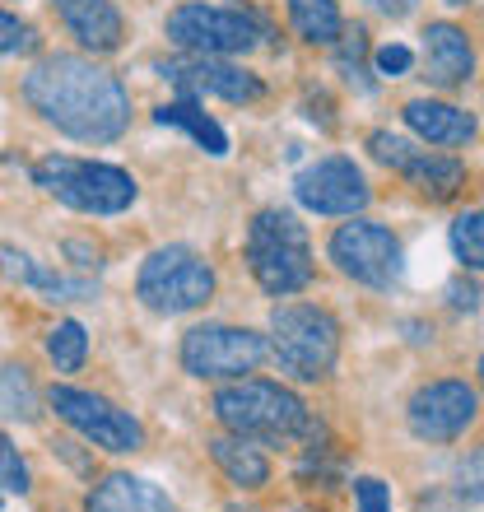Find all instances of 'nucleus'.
I'll return each instance as SVG.
<instances>
[{
  "label": "nucleus",
  "instance_id": "nucleus-29",
  "mask_svg": "<svg viewBox=\"0 0 484 512\" xmlns=\"http://www.w3.org/2000/svg\"><path fill=\"white\" fill-rule=\"evenodd\" d=\"M354 503H359V512H391V489L377 475H363V480H354Z\"/></svg>",
  "mask_w": 484,
  "mask_h": 512
},
{
  "label": "nucleus",
  "instance_id": "nucleus-16",
  "mask_svg": "<svg viewBox=\"0 0 484 512\" xmlns=\"http://www.w3.org/2000/svg\"><path fill=\"white\" fill-rule=\"evenodd\" d=\"M56 14H61V24L84 42V47H94V52H112L121 42V10L112 0H52Z\"/></svg>",
  "mask_w": 484,
  "mask_h": 512
},
{
  "label": "nucleus",
  "instance_id": "nucleus-33",
  "mask_svg": "<svg viewBox=\"0 0 484 512\" xmlns=\"http://www.w3.org/2000/svg\"><path fill=\"white\" fill-rule=\"evenodd\" d=\"M0 508H5V499H0Z\"/></svg>",
  "mask_w": 484,
  "mask_h": 512
},
{
  "label": "nucleus",
  "instance_id": "nucleus-27",
  "mask_svg": "<svg viewBox=\"0 0 484 512\" xmlns=\"http://www.w3.org/2000/svg\"><path fill=\"white\" fill-rule=\"evenodd\" d=\"M33 47H38V33L24 19L0 10V56H19V52H33Z\"/></svg>",
  "mask_w": 484,
  "mask_h": 512
},
{
  "label": "nucleus",
  "instance_id": "nucleus-21",
  "mask_svg": "<svg viewBox=\"0 0 484 512\" xmlns=\"http://www.w3.org/2000/svg\"><path fill=\"white\" fill-rule=\"evenodd\" d=\"M210 457H215L219 471L242 489H261L270 480V461L261 457L256 447H247V438H215V443H210Z\"/></svg>",
  "mask_w": 484,
  "mask_h": 512
},
{
  "label": "nucleus",
  "instance_id": "nucleus-20",
  "mask_svg": "<svg viewBox=\"0 0 484 512\" xmlns=\"http://www.w3.org/2000/svg\"><path fill=\"white\" fill-rule=\"evenodd\" d=\"M0 275L14 280V284L38 289V294H47L52 303H66V298L84 294V284H70V280H61V275H52V270H42L33 256L19 252V247H10V243H0Z\"/></svg>",
  "mask_w": 484,
  "mask_h": 512
},
{
  "label": "nucleus",
  "instance_id": "nucleus-24",
  "mask_svg": "<svg viewBox=\"0 0 484 512\" xmlns=\"http://www.w3.org/2000/svg\"><path fill=\"white\" fill-rule=\"evenodd\" d=\"M47 359L56 364V373H80L84 359H89V336H84L80 322H61L47 336Z\"/></svg>",
  "mask_w": 484,
  "mask_h": 512
},
{
  "label": "nucleus",
  "instance_id": "nucleus-10",
  "mask_svg": "<svg viewBox=\"0 0 484 512\" xmlns=\"http://www.w3.org/2000/svg\"><path fill=\"white\" fill-rule=\"evenodd\" d=\"M331 261L368 289H387L401 280V243L391 238V229L368 224V219L340 224L331 238Z\"/></svg>",
  "mask_w": 484,
  "mask_h": 512
},
{
  "label": "nucleus",
  "instance_id": "nucleus-22",
  "mask_svg": "<svg viewBox=\"0 0 484 512\" xmlns=\"http://www.w3.org/2000/svg\"><path fill=\"white\" fill-rule=\"evenodd\" d=\"M289 19L308 42H336L345 33L336 0H289Z\"/></svg>",
  "mask_w": 484,
  "mask_h": 512
},
{
  "label": "nucleus",
  "instance_id": "nucleus-9",
  "mask_svg": "<svg viewBox=\"0 0 484 512\" xmlns=\"http://www.w3.org/2000/svg\"><path fill=\"white\" fill-rule=\"evenodd\" d=\"M52 410L66 419L75 433H84L94 447H103V452H140V443H145L140 419L117 410V405L94 396V391L52 387Z\"/></svg>",
  "mask_w": 484,
  "mask_h": 512
},
{
  "label": "nucleus",
  "instance_id": "nucleus-30",
  "mask_svg": "<svg viewBox=\"0 0 484 512\" xmlns=\"http://www.w3.org/2000/svg\"><path fill=\"white\" fill-rule=\"evenodd\" d=\"M410 66H415V52H410V47H401V42L377 47V70H382V75H405Z\"/></svg>",
  "mask_w": 484,
  "mask_h": 512
},
{
  "label": "nucleus",
  "instance_id": "nucleus-13",
  "mask_svg": "<svg viewBox=\"0 0 484 512\" xmlns=\"http://www.w3.org/2000/svg\"><path fill=\"white\" fill-rule=\"evenodd\" d=\"M410 433L429 443H452L475 419V391L466 382H429L410 396Z\"/></svg>",
  "mask_w": 484,
  "mask_h": 512
},
{
  "label": "nucleus",
  "instance_id": "nucleus-31",
  "mask_svg": "<svg viewBox=\"0 0 484 512\" xmlns=\"http://www.w3.org/2000/svg\"><path fill=\"white\" fill-rule=\"evenodd\" d=\"M373 10H382V14H391V19H405V14L415 10V0H368Z\"/></svg>",
  "mask_w": 484,
  "mask_h": 512
},
{
  "label": "nucleus",
  "instance_id": "nucleus-2",
  "mask_svg": "<svg viewBox=\"0 0 484 512\" xmlns=\"http://www.w3.org/2000/svg\"><path fill=\"white\" fill-rule=\"evenodd\" d=\"M215 415L233 438H256V443H294L312 429L308 405L289 387L261 378H242L215 396Z\"/></svg>",
  "mask_w": 484,
  "mask_h": 512
},
{
  "label": "nucleus",
  "instance_id": "nucleus-18",
  "mask_svg": "<svg viewBox=\"0 0 484 512\" xmlns=\"http://www.w3.org/2000/svg\"><path fill=\"white\" fill-rule=\"evenodd\" d=\"M405 126H410L419 140H429V145H466V140H475L471 112L452 108V103H429V98L405 103Z\"/></svg>",
  "mask_w": 484,
  "mask_h": 512
},
{
  "label": "nucleus",
  "instance_id": "nucleus-8",
  "mask_svg": "<svg viewBox=\"0 0 484 512\" xmlns=\"http://www.w3.org/2000/svg\"><path fill=\"white\" fill-rule=\"evenodd\" d=\"M266 359V340L247 326H196L182 340V368L191 378H242Z\"/></svg>",
  "mask_w": 484,
  "mask_h": 512
},
{
  "label": "nucleus",
  "instance_id": "nucleus-15",
  "mask_svg": "<svg viewBox=\"0 0 484 512\" xmlns=\"http://www.w3.org/2000/svg\"><path fill=\"white\" fill-rule=\"evenodd\" d=\"M424 70H429V84H438V89L466 84L475 70L471 38L457 24H429L424 28Z\"/></svg>",
  "mask_w": 484,
  "mask_h": 512
},
{
  "label": "nucleus",
  "instance_id": "nucleus-5",
  "mask_svg": "<svg viewBox=\"0 0 484 512\" xmlns=\"http://www.w3.org/2000/svg\"><path fill=\"white\" fill-rule=\"evenodd\" d=\"M270 350L280 368L298 382H317L336 368L340 354V326L326 308L312 303H280L270 312Z\"/></svg>",
  "mask_w": 484,
  "mask_h": 512
},
{
  "label": "nucleus",
  "instance_id": "nucleus-3",
  "mask_svg": "<svg viewBox=\"0 0 484 512\" xmlns=\"http://www.w3.org/2000/svg\"><path fill=\"white\" fill-rule=\"evenodd\" d=\"M247 266H252L256 284L266 294H275V298L298 294L312 280V247H308V229L298 224V215H289V210H261L247 224Z\"/></svg>",
  "mask_w": 484,
  "mask_h": 512
},
{
  "label": "nucleus",
  "instance_id": "nucleus-4",
  "mask_svg": "<svg viewBox=\"0 0 484 512\" xmlns=\"http://www.w3.org/2000/svg\"><path fill=\"white\" fill-rule=\"evenodd\" d=\"M33 182L80 215H121L135 205V177L126 168H112V163L52 154V159H38Z\"/></svg>",
  "mask_w": 484,
  "mask_h": 512
},
{
  "label": "nucleus",
  "instance_id": "nucleus-23",
  "mask_svg": "<svg viewBox=\"0 0 484 512\" xmlns=\"http://www.w3.org/2000/svg\"><path fill=\"white\" fill-rule=\"evenodd\" d=\"M0 415L5 419H38V391L28 382V368H0Z\"/></svg>",
  "mask_w": 484,
  "mask_h": 512
},
{
  "label": "nucleus",
  "instance_id": "nucleus-28",
  "mask_svg": "<svg viewBox=\"0 0 484 512\" xmlns=\"http://www.w3.org/2000/svg\"><path fill=\"white\" fill-rule=\"evenodd\" d=\"M457 494H461V499H471V503H484V447L461 461V471H457Z\"/></svg>",
  "mask_w": 484,
  "mask_h": 512
},
{
  "label": "nucleus",
  "instance_id": "nucleus-19",
  "mask_svg": "<svg viewBox=\"0 0 484 512\" xmlns=\"http://www.w3.org/2000/svg\"><path fill=\"white\" fill-rule=\"evenodd\" d=\"M154 122L187 131L191 140H196L205 154H215V159H224V154H229V135H224V126H219L215 117L201 108V103H191V98H182V103H163V108L154 112Z\"/></svg>",
  "mask_w": 484,
  "mask_h": 512
},
{
  "label": "nucleus",
  "instance_id": "nucleus-1",
  "mask_svg": "<svg viewBox=\"0 0 484 512\" xmlns=\"http://www.w3.org/2000/svg\"><path fill=\"white\" fill-rule=\"evenodd\" d=\"M24 98L47 126L84 145H108L131 126V98L121 80L84 56H42L24 75Z\"/></svg>",
  "mask_w": 484,
  "mask_h": 512
},
{
  "label": "nucleus",
  "instance_id": "nucleus-32",
  "mask_svg": "<svg viewBox=\"0 0 484 512\" xmlns=\"http://www.w3.org/2000/svg\"><path fill=\"white\" fill-rule=\"evenodd\" d=\"M480 382H484V354H480Z\"/></svg>",
  "mask_w": 484,
  "mask_h": 512
},
{
  "label": "nucleus",
  "instance_id": "nucleus-11",
  "mask_svg": "<svg viewBox=\"0 0 484 512\" xmlns=\"http://www.w3.org/2000/svg\"><path fill=\"white\" fill-rule=\"evenodd\" d=\"M294 196L312 215H359L373 191H368L363 173L354 168V159L336 154V159H317L312 168H303L294 182Z\"/></svg>",
  "mask_w": 484,
  "mask_h": 512
},
{
  "label": "nucleus",
  "instance_id": "nucleus-17",
  "mask_svg": "<svg viewBox=\"0 0 484 512\" xmlns=\"http://www.w3.org/2000/svg\"><path fill=\"white\" fill-rule=\"evenodd\" d=\"M84 512H177V508L154 480H140V475H108L103 485H94Z\"/></svg>",
  "mask_w": 484,
  "mask_h": 512
},
{
  "label": "nucleus",
  "instance_id": "nucleus-25",
  "mask_svg": "<svg viewBox=\"0 0 484 512\" xmlns=\"http://www.w3.org/2000/svg\"><path fill=\"white\" fill-rule=\"evenodd\" d=\"M452 252L471 270H484V210L457 215V224H452Z\"/></svg>",
  "mask_w": 484,
  "mask_h": 512
},
{
  "label": "nucleus",
  "instance_id": "nucleus-26",
  "mask_svg": "<svg viewBox=\"0 0 484 512\" xmlns=\"http://www.w3.org/2000/svg\"><path fill=\"white\" fill-rule=\"evenodd\" d=\"M0 489H10V494H28V466L19 457V447L0 433Z\"/></svg>",
  "mask_w": 484,
  "mask_h": 512
},
{
  "label": "nucleus",
  "instance_id": "nucleus-12",
  "mask_svg": "<svg viewBox=\"0 0 484 512\" xmlns=\"http://www.w3.org/2000/svg\"><path fill=\"white\" fill-rule=\"evenodd\" d=\"M368 149H373L377 163H387L396 168L401 177H410L419 191H429V196H452V191L466 182V168L457 159H447V154H429V149L410 145L405 135H391V131H373L368 135Z\"/></svg>",
  "mask_w": 484,
  "mask_h": 512
},
{
  "label": "nucleus",
  "instance_id": "nucleus-6",
  "mask_svg": "<svg viewBox=\"0 0 484 512\" xmlns=\"http://www.w3.org/2000/svg\"><path fill=\"white\" fill-rule=\"evenodd\" d=\"M135 294H140L145 308L177 317V312L201 308L205 298L215 294V270L205 266L191 247H159V252L145 256V266L135 275Z\"/></svg>",
  "mask_w": 484,
  "mask_h": 512
},
{
  "label": "nucleus",
  "instance_id": "nucleus-7",
  "mask_svg": "<svg viewBox=\"0 0 484 512\" xmlns=\"http://www.w3.org/2000/svg\"><path fill=\"white\" fill-rule=\"evenodd\" d=\"M168 38L191 56H238L252 52L266 38V24L252 10H233V5H177L168 14Z\"/></svg>",
  "mask_w": 484,
  "mask_h": 512
},
{
  "label": "nucleus",
  "instance_id": "nucleus-14",
  "mask_svg": "<svg viewBox=\"0 0 484 512\" xmlns=\"http://www.w3.org/2000/svg\"><path fill=\"white\" fill-rule=\"evenodd\" d=\"M163 75H168L177 89H187V94H215V98H224V103H252V98H261V80H256L252 70L229 66V61H219V56L173 61Z\"/></svg>",
  "mask_w": 484,
  "mask_h": 512
}]
</instances>
